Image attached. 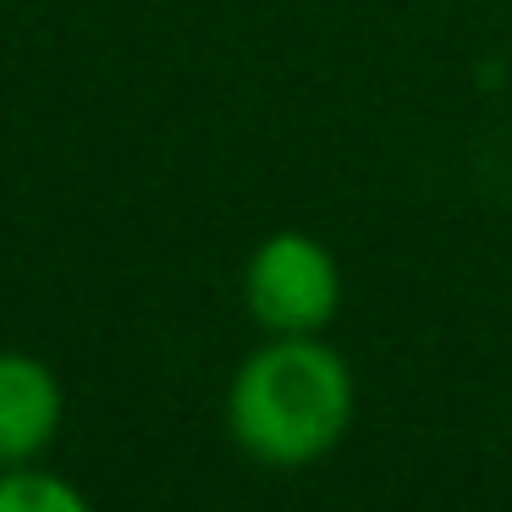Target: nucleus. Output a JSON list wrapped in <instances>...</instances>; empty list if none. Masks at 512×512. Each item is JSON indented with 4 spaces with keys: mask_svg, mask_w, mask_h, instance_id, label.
<instances>
[{
    "mask_svg": "<svg viewBox=\"0 0 512 512\" xmlns=\"http://www.w3.org/2000/svg\"><path fill=\"white\" fill-rule=\"evenodd\" d=\"M243 303L270 336H320L342 309V265L309 232H270L243 265Z\"/></svg>",
    "mask_w": 512,
    "mask_h": 512,
    "instance_id": "2",
    "label": "nucleus"
},
{
    "mask_svg": "<svg viewBox=\"0 0 512 512\" xmlns=\"http://www.w3.org/2000/svg\"><path fill=\"white\" fill-rule=\"evenodd\" d=\"M0 512H94L72 479L50 474L39 463L0 468Z\"/></svg>",
    "mask_w": 512,
    "mask_h": 512,
    "instance_id": "4",
    "label": "nucleus"
},
{
    "mask_svg": "<svg viewBox=\"0 0 512 512\" xmlns=\"http://www.w3.org/2000/svg\"><path fill=\"white\" fill-rule=\"evenodd\" d=\"M67 419L61 375L34 353L0 347V468L39 463Z\"/></svg>",
    "mask_w": 512,
    "mask_h": 512,
    "instance_id": "3",
    "label": "nucleus"
},
{
    "mask_svg": "<svg viewBox=\"0 0 512 512\" xmlns=\"http://www.w3.org/2000/svg\"><path fill=\"white\" fill-rule=\"evenodd\" d=\"M358 408L347 358L320 336H270L226 386V430L265 468H309L342 446Z\"/></svg>",
    "mask_w": 512,
    "mask_h": 512,
    "instance_id": "1",
    "label": "nucleus"
}]
</instances>
